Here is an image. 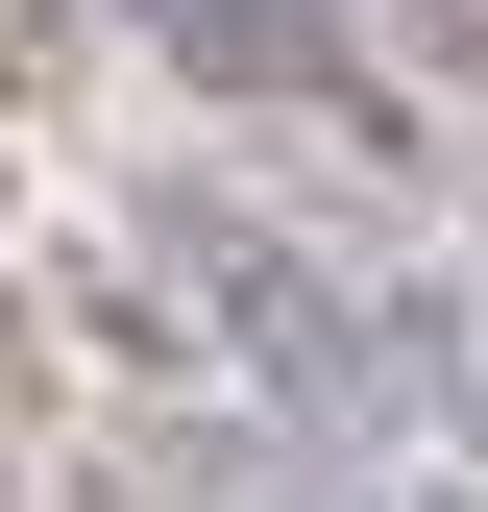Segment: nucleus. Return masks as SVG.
Returning a JSON list of instances; mask_svg holds the SVG:
<instances>
[{"mask_svg": "<svg viewBox=\"0 0 488 512\" xmlns=\"http://www.w3.org/2000/svg\"><path fill=\"white\" fill-rule=\"evenodd\" d=\"M147 25H171V49H220V74H342L293 0H147Z\"/></svg>", "mask_w": 488, "mask_h": 512, "instance_id": "1", "label": "nucleus"}]
</instances>
